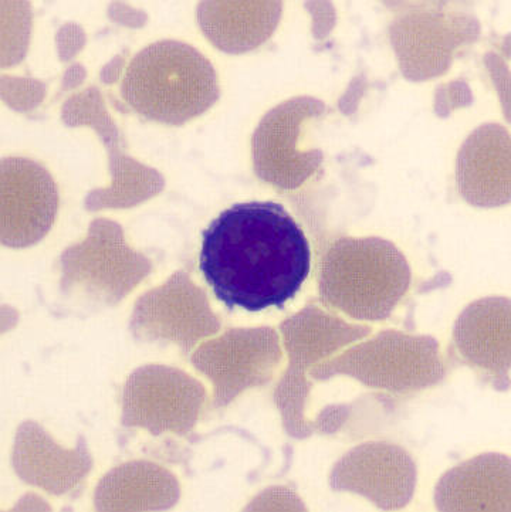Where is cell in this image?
Segmentation results:
<instances>
[{
  "mask_svg": "<svg viewBox=\"0 0 511 512\" xmlns=\"http://www.w3.org/2000/svg\"><path fill=\"white\" fill-rule=\"evenodd\" d=\"M199 269L229 310H283L309 277L310 243L280 203H235L202 233Z\"/></svg>",
  "mask_w": 511,
  "mask_h": 512,
  "instance_id": "cell-1",
  "label": "cell"
},
{
  "mask_svg": "<svg viewBox=\"0 0 511 512\" xmlns=\"http://www.w3.org/2000/svg\"><path fill=\"white\" fill-rule=\"evenodd\" d=\"M121 97L145 120L177 127L211 110L221 87L211 60L198 49L178 40H159L130 61Z\"/></svg>",
  "mask_w": 511,
  "mask_h": 512,
  "instance_id": "cell-2",
  "label": "cell"
},
{
  "mask_svg": "<svg viewBox=\"0 0 511 512\" xmlns=\"http://www.w3.org/2000/svg\"><path fill=\"white\" fill-rule=\"evenodd\" d=\"M404 254L379 237H341L320 271V294L331 307L362 321L387 320L411 286Z\"/></svg>",
  "mask_w": 511,
  "mask_h": 512,
  "instance_id": "cell-3",
  "label": "cell"
},
{
  "mask_svg": "<svg viewBox=\"0 0 511 512\" xmlns=\"http://www.w3.org/2000/svg\"><path fill=\"white\" fill-rule=\"evenodd\" d=\"M389 25V37L406 79L442 76L460 50L475 43L480 23L460 5L445 2L402 3Z\"/></svg>",
  "mask_w": 511,
  "mask_h": 512,
  "instance_id": "cell-4",
  "label": "cell"
},
{
  "mask_svg": "<svg viewBox=\"0 0 511 512\" xmlns=\"http://www.w3.org/2000/svg\"><path fill=\"white\" fill-rule=\"evenodd\" d=\"M327 113L314 97H294L276 105L262 118L252 138L253 166L262 181L290 191L303 185L323 162L320 149L301 151V127Z\"/></svg>",
  "mask_w": 511,
  "mask_h": 512,
  "instance_id": "cell-5",
  "label": "cell"
},
{
  "mask_svg": "<svg viewBox=\"0 0 511 512\" xmlns=\"http://www.w3.org/2000/svg\"><path fill=\"white\" fill-rule=\"evenodd\" d=\"M2 244L29 247L52 229L59 209V191L45 166L12 157L0 164Z\"/></svg>",
  "mask_w": 511,
  "mask_h": 512,
  "instance_id": "cell-6",
  "label": "cell"
},
{
  "mask_svg": "<svg viewBox=\"0 0 511 512\" xmlns=\"http://www.w3.org/2000/svg\"><path fill=\"white\" fill-rule=\"evenodd\" d=\"M459 191L470 205L496 208L510 200V132L500 124L480 125L459 149Z\"/></svg>",
  "mask_w": 511,
  "mask_h": 512,
  "instance_id": "cell-7",
  "label": "cell"
},
{
  "mask_svg": "<svg viewBox=\"0 0 511 512\" xmlns=\"http://www.w3.org/2000/svg\"><path fill=\"white\" fill-rule=\"evenodd\" d=\"M422 337H411V335L401 334L397 331H387L379 334L377 338L372 339L370 344L379 355L372 351L370 345L364 344L361 347H355L353 351L341 356L340 361L331 362L326 368L327 376L340 374L345 369L354 368V366L371 365L370 371L361 372L355 376L360 378L365 385L378 386V388L398 389H418L423 386L436 383V379L422 372L414 371L415 365L432 366V368H442L439 354L423 356L415 359L414 356L404 358L412 348L421 341Z\"/></svg>",
  "mask_w": 511,
  "mask_h": 512,
  "instance_id": "cell-8",
  "label": "cell"
},
{
  "mask_svg": "<svg viewBox=\"0 0 511 512\" xmlns=\"http://www.w3.org/2000/svg\"><path fill=\"white\" fill-rule=\"evenodd\" d=\"M283 3L225 2L206 0L198 5V22L203 35L222 52H252L273 36L282 18Z\"/></svg>",
  "mask_w": 511,
  "mask_h": 512,
  "instance_id": "cell-9",
  "label": "cell"
},
{
  "mask_svg": "<svg viewBox=\"0 0 511 512\" xmlns=\"http://www.w3.org/2000/svg\"><path fill=\"white\" fill-rule=\"evenodd\" d=\"M272 328H259V330H233L216 341L203 345L209 351L222 355L206 356L196 354L194 358L212 359L211 361L195 362L196 368H202L203 374L213 379L216 385V406H226L230 400L235 399L240 392L249 386L260 385L269 379L274 366L280 358H256V347L262 344L270 334Z\"/></svg>",
  "mask_w": 511,
  "mask_h": 512,
  "instance_id": "cell-10",
  "label": "cell"
}]
</instances>
